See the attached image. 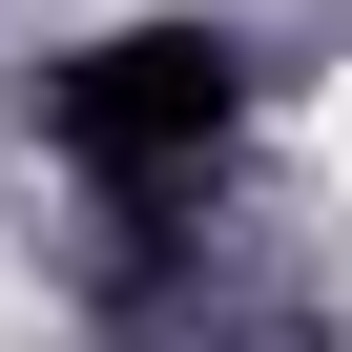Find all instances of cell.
<instances>
[{
  "label": "cell",
  "instance_id": "cell-1",
  "mask_svg": "<svg viewBox=\"0 0 352 352\" xmlns=\"http://www.w3.org/2000/svg\"><path fill=\"white\" fill-rule=\"evenodd\" d=\"M311 166H331V208H352V83H311Z\"/></svg>",
  "mask_w": 352,
  "mask_h": 352
}]
</instances>
